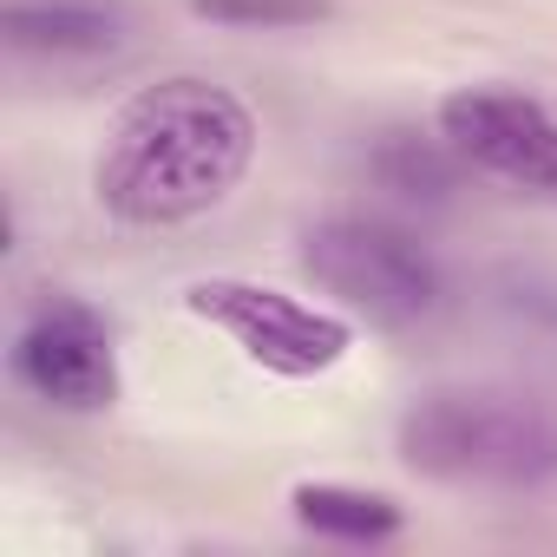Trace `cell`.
<instances>
[{"label":"cell","mask_w":557,"mask_h":557,"mask_svg":"<svg viewBox=\"0 0 557 557\" xmlns=\"http://www.w3.org/2000/svg\"><path fill=\"white\" fill-rule=\"evenodd\" d=\"M256 158V119L210 79H164L138 92L99 151V203L125 223H184L223 203Z\"/></svg>","instance_id":"obj_1"},{"label":"cell","mask_w":557,"mask_h":557,"mask_svg":"<svg viewBox=\"0 0 557 557\" xmlns=\"http://www.w3.org/2000/svg\"><path fill=\"white\" fill-rule=\"evenodd\" d=\"M400 453L413 472L446 485H485V492H524L557 472V420L498 387H459L426 394L400 420Z\"/></svg>","instance_id":"obj_2"},{"label":"cell","mask_w":557,"mask_h":557,"mask_svg":"<svg viewBox=\"0 0 557 557\" xmlns=\"http://www.w3.org/2000/svg\"><path fill=\"white\" fill-rule=\"evenodd\" d=\"M309 275L342 296L355 315L381 322V329H407L433 309L440 296V275L433 262L420 256V243H407L400 230L387 223H368V216H342V223H322L302 249Z\"/></svg>","instance_id":"obj_3"},{"label":"cell","mask_w":557,"mask_h":557,"mask_svg":"<svg viewBox=\"0 0 557 557\" xmlns=\"http://www.w3.org/2000/svg\"><path fill=\"white\" fill-rule=\"evenodd\" d=\"M190 315L216 322L256 368L269 374H329L348 355V322L329 309H309L283 289H262V283H197L190 289Z\"/></svg>","instance_id":"obj_4"},{"label":"cell","mask_w":557,"mask_h":557,"mask_svg":"<svg viewBox=\"0 0 557 557\" xmlns=\"http://www.w3.org/2000/svg\"><path fill=\"white\" fill-rule=\"evenodd\" d=\"M440 132L453 138L459 158H472L479 171L492 177H511V184H544L557 190V119L518 92H492V86H472V92H453L440 106Z\"/></svg>","instance_id":"obj_5"},{"label":"cell","mask_w":557,"mask_h":557,"mask_svg":"<svg viewBox=\"0 0 557 557\" xmlns=\"http://www.w3.org/2000/svg\"><path fill=\"white\" fill-rule=\"evenodd\" d=\"M14 374H21L40 400H53V407H66V413H99V407L119 400L112 342H106V329H99L79 302L47 309V315L21 335Z\"/></svg>","instance_id":"obj_6"},{"label":"cell","mask_w":557,"mask_h":557,"mask_svg":"<svg viewBox=\"0 0 557 557\" xmlns=\"http://www.w3.org/2000/svg\"><path fill=\"white\" fill-rule=\"evenodd\" d=\"M8 40L21 53H106L119 40V8L106 0H8Z\"/></svg>","instance_id":"obj_7"},{"label":"cell","mask_w":557,"mask_h":557,"mask_svg":"<svg viewBox=\"0 0 557 557\" xmlns=\"http://www.w3.org/2000/svg\"><path fill=\"white\" fill-rule=\"evenodd\" d=\"M296 518L322 537L342 544H381L400 531V511L374 492H348V485H296Z\"/></svg>","instance_id":"obj_8"},{"label":"cell","mask_w":557,"mask_h":557,"mask_svg":"<svg viewBox=\"0 0 557 557\" xmlns=\"http://www.w3.org/2000/svg\"><path fill=\"white\" fill-rule=\"evenodd\" d=\"M197 14H216V21H309L315 0H197Z\"/></svg>","instance_id":"obj_9"}]
</instances>
